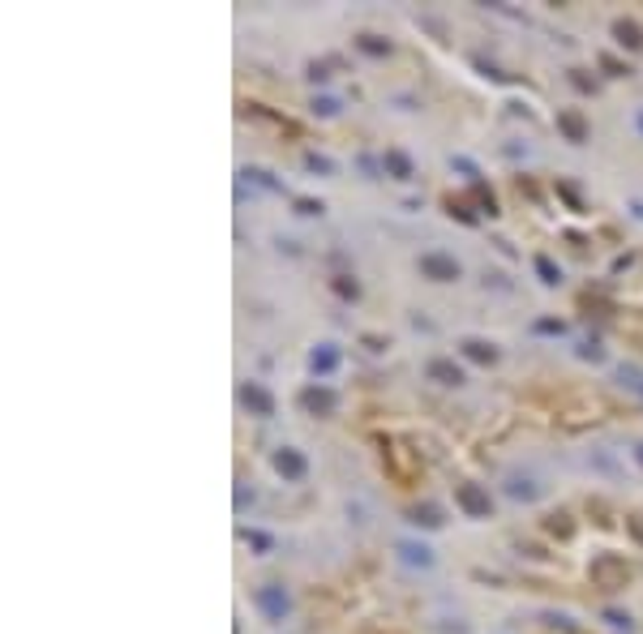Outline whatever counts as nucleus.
Returning <instances> with one entry per match:
<instances>
[{"mask_svg": "<svg viewBox=\"0 0 643 634\" xmlns=\"http://www.w3.org/2000/svg\"><path fill=\"white\" fill-rule=\"evenodd\" d=\"M309 369H314L318 378H326V373H335V369H339V351L330 347V343L314 347V356H309Z\"/></svg>", "mask_w": 643, "mask_h": 634, "instance_id": "obj_11", "label": "nucleus"}, {"mask_svg": "<svg viewBox=\"0 0 643 634\" xmlns=\"http://www.w3.org/2000/svg\"><path fill=\"white\" fill-rule=\"evenodd\" d=\"M305 454L300 450H292V446H283V450H275V471L283 476V480H300L305 476Z\"/></svg>", "mask_w": 643, "mask_h": 634, "instance_id": "obj_7", "label": "nucleus"}, {"mask_svg": "<svg viewBox=\"0 0 643 634\" xmlns=\"http://www.w3.org/2000/svg\"><path fill=\"white\" fill-rule=\"evenodd\" d=\"M455 502H459V510L467 514V519H489L493 514V502H489V493H484L480 484H459Z\"/></svg>", "mask_w": 643, "mask_h": 634, "instance_id": "obj_2", "label": "nucleus"}, {"mask_svg": "<svg viewBox=\"0 0 643 634\" xmlns=\"http://www.w3.org/2000/svg\"><path fill=\"white\" fill-rule=\"evenodd\" d=\"M639 394H643V382H639Z\"/></svg>", "mask_w": 643, "mask_h": 634, "instance_id": "obj_30", "label": "nucleus"}, {"mask_svg": "<svg viewBox=\"0 0 643 634\" xmlns=\"http://www.w3.org/2000/svg\"><path fill=\"white\" fill-rule=\"evenodd\" d=\"M451 214H455V219H463V223H476V214L467 210L463 202H451Z\"/></svg>", "mask_w": 643, "mask_h": 634, "instance_id": "obj_21", "label": "nucleus"}, {"mask_svg": "<svg viewBox=\"0 0 643 634\" xmlns=\"http://www.w3.org/2000/svg\"><path fill=\"white\" fill-rule=\"evenodd\" d=\"M412 523L416 527H442V514H438V506H416L412 510Z\"/></svg>", "mask_w": 643, "mask_h": 634, "instance_id": "obj_16", "label": "nucleus"}, {"mask_svg": "<svg viewBox=\"0 0 643 634\" xmlns=\"http://www.w3.org/2000/svg\"><path fill=\"white\" fill-rule=\"evenodd\" d=\"M420 274H425V279H433V283H455L463 270H459L455 257H446V253H425L420 257Z\"/></svg>", "mask_w": 643, "mask_h": 634, "instance_id": "obj_3", "label": "nucleus"}, {"mask_svg": "<svg viewBox=\"0 0 643 634\" xmlns=\"http://www.w3.org/2000/svg\"><path fill=\"white\" fill-rule=\"evenodd\" d=\"M314 112H322V116H335V112H339V103H335V99H318V103H314Z\"/></svg>", "mask_w": 643, "mask_h": 634, "instance_id": "obj_23", "label": "nucleus"}, {"mask_svg": "<svg viewBox=\"0 0 643 634\" xmlns=\"http://www.w3.org/2000/svg\"><path fill=\"white\" fill-rule=\"evenodd\" d=\"M382 163H386V172H391L395 181H412V158H407L403 150H386Z\"/></svg>", "mask_w": 643, "mask_h": 634, "instance_id": "obj_14", "label": "nucleus"}, {"mask_svg": "<svg viewBox=\"0 0 643 634\" xmlns=\"http://www.w3.org/2000/svg\"><path fill=\"white\" fill-rule=\"evenodd\" d=\"M241 403H245L253 416H275V399H270V390L258 386V382H245V386H241Z\"/></svg>", "mask_w": 643, "mask_h": 634, "instance_id": "obj_6", "label": "nucleus"}, {"mask_svg": "<svg viewBox=\"0 0 643 634\" xmlns=\"http://www.w3.org/2000/svg\"><path fill=\"white\" fill-rule=\"evenodd\" d=\"M605 617H609L613 626H626V630H631V617H626V613H605Z\"/></svg>", "mask_w": 643, "mask_h": 634, "instance_id": "obj_26", "label": "nucleus"}, {"mask_svg": "<svg viewBox=\"0 0 643 634\" xmlns=\"http://www.w3.org/2000/svg\"><path fill=\"white\" fill-rule=\"evenodd\" d=\"M305 163H309V167H314V172H330V158H322V154H309V158H305Z\"/></svg>", "mask_w": 643, "mask_h": 634, "instance_id": "obj_24", "label": "nucleus"}, {"mask_svg": "<svg viewBox=\"0 0 643 634\" xmlns=\"http://www.w3.org/2000/svg\"><path fill=\"white\" fill-rule=\"evenodd\" d=\"M635 121H639V129H643V108H639V116H635Z\"/></svg>", "mask_w": 643, "mask_h": 634, "instance_id": "obj_29", "label": "nucleus"}, {"mask_svg": "<svg viewBox=\"0 0 643 634\" xmlns=\"http://www.w3.org/2000/svg\"><path fill=\"white\" fill-rule=\"evenodd\" d=\"M626 527H631V531H635V536L643 540V519H639V514H635V519H626Z\"/></svg>", "mask_w": 643, "mask_h": 634, "instance_id": "obj_27", "label": "nucleus"}, {"mask_svg": "<svg viewBox=\"0 0 643 634\" xmlns=\"http://www.w3.org/2000/svg\"><path fill=\"white\" fill-rule=\"evenodd\" d=\"M592 583H600V587H626L631 583V566L622 562V558H613V553H605V558H596L592 562Z\"/></svg>", "mask_w": 643, "mask_h": 634, "instance_id": "obj_1", "label": "nucleus"}, {"mask_svg": "<svg viewBox=\"0 0 643 634\" xmlns=\"http://www.w3.org/2000/svg\"><path fill=\"white\" fill-rule=\"evenodd\" d=\"M472 193H476V202H480L484 210H489V214H498V202H493V193L484 189V185H472Z\"/></svg>", "mask_w": 643, "mask_h": 634, "instance_id": "obj_19", "label": "nucleus"}, {"mask_svg": "<svg viewBox=\"0 0 643 634\" xmlns=\"http://www.w3.org/2000/svg\"><path fill=\"white\" fill-rule=\"evenodd\" d=\"M356 48H360L365 56H386V52H391V43H386V39H378V34H360Z\"/></svg>", "mask_w": 643, "mask_h": 634, "instance_id": "obj_15", "label": "nucleus"}, {"mask_svg": "<svg viewBox=\"0 0 643 634\" xmlns=\"http://www.w3.org/2000/svg\"><path fill=\"white\" fill-rule=\"evenodd\" d=\"M300 403H305V411H318V416H330V411H335V394H330L326 386H309V390L300 394Z\"/></svg>", "mask_w": 643, "mask_h": 634, "instance_id": "obj_8", "label": "nucleus"}, {"mask_svg": "<svg viewBox=\"0 0 643 634\" xmlns=\"http://www.w3.org/2000/svg\"><path fill=\"white\" fill-rule=\"evenodd\" d=\"M532 330H536V334H562V330H567V322H553V317H540V322H536Z\"/></svg>", "mask_w": 643, "mask_h": 634, "instance_id": "obj_20", "label": "nucleus"}, {"mask_svg": "<svg viewBox=\"0 0 643 634\" xmlns=\"http://www.w3.org/2000/svg\"><path fill=\"white\" fill-rule=\"evenodd\" d=\"M558 129L567 133V142H588V121H583L579 112H558Z\"/></svg>", "mask_w": 643, "mask_h": 634, "instance_id": "obj_9", "label": "nucleus"}, {"mask_svg": "<svg viewBox=\"0 0 643 634\" xmlns=\"http://www.w3.org/2000/svg\"><path fill=\"white\" fill-rule=\"evenodd\" d=\"M459 347H463L467 360H476V365H493V360H498V347L484 343V339H463Z\"/></svg>", "mask_w": 643, "mask_h": 634, "instance_id": "obj_12", "label": "nucleus"}, {"mask_svg": "<svg viewBox=\"0 0 643 634\" xmlns=\"http://www.w3.org/2000/svg\"><path fill=\"white\" fill-rule=\"evenodd\" d=\"M296 210H300V214H318V210H322V202H296Z\"/></svg>", "mask_w": 643, "mask_h": 634, "instance_id": "obj_25", "label": "nucleus"}, {"mask_svg": "<svg viewBox=\"0 0 643 634\" xmlns=\"http://www.w3.org/2000/svg\"><path fill=\"white\" fill-rule=\"evenodd\" d=\"M425 378L438 382V386H463V369L455 360H446V356H433V360L425 365Z\"/></svg>", "mask_w": 643, "mask_h": 634, "instance_id": "obj_5", "label": "nucleus"}, {"mask_svg": "<svg viewBox=\"0 0 643 634\" xmlns=\"http://www.w3.org/2000/svg\"><path fill=\"white\" fill-rule=\"evenodd\" d=\"M613 39H618L622 48H631V52H643V30L631 22V17H618V22H613Z\"/></svg>", "mask_w": 643, "mask_h": 634, "instance_id": "obj_10", "label": "nucleus"}, {"mask_svg": "<svg viewBox=\"0 0 643 634\" xmlns=\"http://www.w3.org/2000/svg\"><path fill=\"white\" fill-rule=\"evenodd\" d=\"M399 558H403L407 566H420V570L433 566V553H429L425 544H412V540H403V544H399Z\"/></svg>", "mask_w": 643, "mask_h": 634, "instance_id": "obj_13", "label": "nucleus"}, {"mask_svg": "<svg viewBox=\"0 0 643 634\" xmlns=\"http://www.w3.org/2000/svg\"><path fill=\"white\" fill-rule=\"evenodd\" d=\"M635 459H639V467H643V446H635Z\"/></svg>", "mask_w": 643, "mask_h": 634, "instance_id": "obj_28", "label": "nucleus"}, {"mask_svg": "<svg viewBox=\"0 0 643 634\" xmlns=\"http://www.w3.org/2000/svg\"><path fill=\"white\" fill-rule=\"evenodd\" d=\"M258 609L266 613L270 622H283L287 609H292V600H287V591L279 583H266V587H258Z\"/></svg>", "mask_w": 643, "mask_h": 634, "instance_id": "obj_4", "label": "nucleus"}, {"mask_svg": "<svg viewBox=\"0 0 643 634\" xmlns=\"http://www.w3.org/2000/svg\"><path fill=\"white\" fill-rule=\"evenodd\" d=\"M335 292L343 296V300H356V296H360V287H356V279H347V274H339V279H335Z\"/></svg>", "mask_w": 643, "mask_h": 634, "instance_id": "obj_18", "label": "nucleus"}, {"mask_svg": "<svg viewBox=\"0 0 643 634\" xmlns=\"http://www.w3.org/2000/svg\"><path fill=\"white\" fill-rule=\"evenodd\" d=\"M536 274H540V283H549V287H553V283L562 279V270H558V266L549 262V257H536Z\"/></svg>", "mask_w": 643, "mask_h": 634, "instance_id": "obj_17", "label": "nucleus"}, {"mask_svg": "<svg viewBox=\"0 0 643 634\" xmlns=\"http://www.w3.org/2000/svg\"><path fill=\"white\" fill-rule=\"evenodd\" d=\"M549 531H558V536H567V531H571V523H567V514H553V519H549Z\"/></svg>", "mask_w": 643, "mask_h": 634, "instance_id": "obj_22", "label": "nucleus"}]
</instances>
